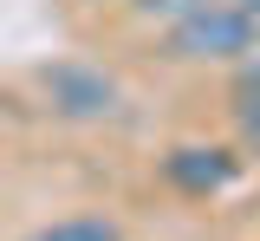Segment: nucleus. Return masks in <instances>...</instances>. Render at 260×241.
<instances>
[{"mask_svg": "<svg viewBox=\"0 0 260 241\" xmlns=\"http://www.w3.org/2000/svg\"><path fill=\"white\" fill-rule=\"evenodd\" d=\"M169 52L176 59H195V66H241L247 52H260V26L241 20L221 0H202V7H189L169 26Z\"/></svg>", "mask_w": 260, "mask_h": 241, "instance_id": "nucleus-1", "label": "nucleus"}, {"mask_svg": "<svg viewBox=\"0 0 260 241\" xmlns=\"http://www.w3.org/2000/svg\"><path fill=\"white\" fill-rule=\"evenodd\" d=\"M247 170V157L234 150V143H169L162 150V183L176 189V196H189V202H215L228 196L234 183Z\"/></svg>", "mask_w": 260, "mask_h": 241, "instance_id": "nucleus-2", "label": "nucleus"}, {"mask_svg": "<svg viewBox=\"0 0 260 241\" xmlns=\"http://www.w3.org/2000/svg\"><path fill=\"white\" fill-rule=\"evenodd\" d=\"M46 98H52L59 117H111L117 111V78L65 59V66H46Z\"/></svg>", "mask_w": 260, "mask_h": 241, "instance_id": "nucleus-3", "label": "nucleus"}, {"mask_svg": "<svg viewBox=\"0 0 260 241\" xmlns=\"http://www.w3.org/2000/svg\"><path fill=\"white\" fill-rule=\"evenodd\" d=\"M26 241H124V228L111 215H59V222L32 228Z\"/></svg>", "mask_w": 260, "mask_h": 241, "instance_id": "nucleus-4", "label": "nucleus"}, {"mask_svg": "<svg viewBox=\"0 0 260 241\" xmlns=\"http://www.w3.org/2000/svg\"><path fill=\"white\" fill-rule=\"evenodd\" d=\"M234 124H241V150H247V157H260V85L234 92Z\"/></svg>", "mask_w": 260, "mask_h": 241, "instance_id": "nucleus-5", "label": "nucleus"}, {"mask_svg": "<svg viewBox=\"0 0 260 241\" xmlns=\"http://www.w3.org/2000/svg\"><path fill=\"white\" fill-rule=\"evenodd\" d=\"M189 7H202V0H137V13H156V20H169V26H176Z\"/></svg>", "mask_w": 260, "mask_h": 241, "instance_id": "nucleus-6", "label": "nucleus"}, {"mask_svg": "<svg viewBox=\"0 0 260 241\" xmlns=\"http://www.w3.org/2000/svg\"><path fill=\"white\" fill-rule=\"evenodd\" d=\"M221 7H234L241 20H254V26H260V0H221Z\"/></svg>", "mask_w": 260, "mask_h": 241, "instance_id": "nucleus-7", "label": "nucleus"}]
</instances>
